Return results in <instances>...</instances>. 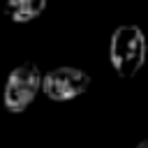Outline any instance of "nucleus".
<instances>
[{
  "instance_id": "1",
  "label": "nucleus",
  "mask_w": 148,
  "mask_h": 148,
  "mask_svg": "<svg viewBox=\"0 0 148 148\" xmlns=\"http://www.w3.org/2000/svg\"><path fill=\"white\" fill-rule=\"evenodd\" d=\"M148 42L139 25H118L109 42V60L120 79H132L146 62Z\"/></svg>"
},
{
  "instance_id": "2",
  "label": "nucleus",
  "mask_w": 148,
  "mask_h": 148,
  "mask_svg": "<svg viewBox=\"0 0 148 148\" xmlns=\"http://www.w3.org/2000/svg\"><path fill=\"white\" fill-rule=\"evenodd\" d=\"M42 79H44V74L39 72V67L35 62H21L18 67H14L2 88L5 109L9 113L25 111L32 104V99L37 97V92L42 90Z\"/></svg>"
},
{
  "instance_id": "3",
  "label": "nucleus",
  "mask_w": 148,
  "mask_h": 148,
  "mask_svg": "<svg viewBox=\"0 0 148 148\" xmlns=\"http://www.w3.org/2000/svg\"><path fill=\"white\" fill-rule=\"evenodd\" d=\"M90 83H92L90 74L79 67H56L44 74L42 92L53 102H67V99L81 97L90 88Z\"/></svg>"
},
{
  "instance_id": "4",
  "label": "nucleus",
  "mask_w": 148,
  "mask_h": 148,
  "mask_svg": "<svg viewBox=\"0 0 148 148\" xmlns=\"http://www.w3.org/2000/svg\"><path fill=\"white\" fill-rule=\"evenodd\" d=\"M46 9V0H5L2 14L14 23H28L35 21Z\"/></svg>"
},
{
  "instance_id": "5",
  "label": "nucleus",
  "mask_w": 148,
  "mask_h": 148,
  "mask_svg": "<svg viewBox=\"0 0 148 148\" xmlns=\"http://www.w3.org/2000/svg\"><path fill=\"white\" fill-rule=\"evenodd\" d=\"M136 148H148V139H146V141H141V143H139Z\"/></svg>"
}]
</instances>
